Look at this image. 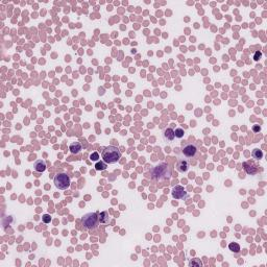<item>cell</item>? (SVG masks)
<instances>
[{
    "instance_id": "3",
    "label": "cell",
    "mask_w": 267,
    "mask_h": 267,
    "mask_svg": "<svg viewBox=\"0 0 267 267\" xmlns=\"http://www.w3.org/2000/svg\"><path fill=\"white\" fill-rule=\"evenodd\" d=\"M170 174H171V169L167 164H161L159 166H156L152 171V177L159 181L168 178Z\"/></svg>"
},
{
    "instance_id": "20",
    "label": "cell",
    "mask_w": 267,
    "mask_h": 267,
    "mask_svg": "<svg viewBox=\"0 0 267 267\" xmlns=\"http://www.w3.org/2000/svg\"><path fill=\"white\" fill-rule=\"evenodd\" d=\"M262 57V52L261 51H256L255 54H254V60H256V62H258L259 60Z\"/></svg>"
},
{
    "instance_id": "17",
    "label": "cell",
    "mask_w": 267,
    "mask_h": 267,
    "mask_svg": "<svg viewBox=\"0 0 267 267\" xmlns=\"http://www.w3.org/2000/svg\"><path fill=\"white\" fill-rule=\"evenodd\" d=\"M42 220L44 223H49L51 221V216L49 214H44L43 217H42Z\"/></svg>"
},
{
    "instance_id": "10",
    "label": "cell",
    "mask_w": 267,
    "mask_h": 267,
    "mask_svg": "<svg viewBox=\"0 0 267 267\" xmlns=\"http://www.w3.org/2000/svg\"><path fill=\"white\" fill-rule=\"evenodd\" d=\"M177 169L180 172H186V171H188V169H189V164H188V162L183 161V160H181V161H180V162H178V163H177Z\"/></svg>"
},
{
    "instance_id": "14",
    "label": "cell",
    "mask_w": 267,
    "mask_h": 267,
    "mask_svg": "<svg viewBox=\"0 0 267 267\" xmlns=\"http://www.w3.org/2000/svg\"><path fill=\"white\" fill-rule=\"evenodd\" d=\"M184 135H185V131H184V129L183 128H181V127H178V128H177L174 131V136H175V138H178V139H181L184 137Z\"/></svg>"
},
{
    "instance_id": "16",
    "label": "cell",
    "mask_w": 267,
    "mask_h": 267,
    "mask_svg": "<svg viewBox=\"0 0 267 267\" xmlns=\"http://www.w3.org/2000/svg\"><path fill=\"white\" fill-rule=\"evenodd\" d=\"M106 168V163H103V162H98V163L95 165V169L97 170V171H101V170H104Z\"/></svg>"
},
{
    "instance_id": "9",
    "label": "cell",
    "mask_w": 267,
    "mask_h": 267,
    "mask_svg": "<svg viewBox=\"0 0 267 267\" xmlns=\"http://www.w3.org/2000/svg\"><path fill=\"white\" fill-rule=\"evenodd\" d=\"M244 169H245L246 173H248V174H256L257 173V167L252 163H250V162L244 163Z\"/></svg>"
},
{
    "instance_id": "2",
    "label": "cell",
    "mask_w": 267,
    "mask_h": 267,
    "mask_svg": "<svg viewBox=\"0 0 267 267\" xmlns=\"http://www.w3.org/2000/svg\"><path fill=\"white\" fill-rule=\"evenodd\" d=\"M98 222H99L98 214L94 213V212L85 214L81 218V223L87 230H94V228L98 227Z\"/></svg>"
},
{
    "instance_id": "11",
    "label": "cell",
    "mask_w": 267,
    "mask_h": 267,
    "mask_svg": "<svg viewBox=\"0 0 267 267\" xmlns=\"http://www.w3.org/2000/svg\"><path fill=\"white\" fill-rule=\"evenodd\" d=\"M69 150L73 153V155H76V153H78L79 151L81 150V143H79V142L71 143L70 146H69Z\"/></svg>"
},
{
    "instance_id": "21",
    "label": "cell",
    "mask_w": 267,
    "mask_h": 267,
    "mask_svg": "<svg viewBox=\"0 0 267 267\" xmlns=\"http://www.w3.org/2000/svg\"><path fill=\"white\" fill-rule=\"evenodd\" d=\"M252 131H260L261 127H260V126H258V125H255L254 127H252Z\"/></svg>"
},
{
    "instance_id": "5",
    "label": "cell",
    "mask_w": 267,
    "mask_h": 267,
    "mask_svg": "<svg viewBox=\"0 0 267 267\" xmlns=\"http://www.w3.org/2000/svg\"><path fill=\"white\" fill-rule=\"evenodd\" d=\"M181 152H183V155L187 156V158H194L197 153V147L195 146L194 144L188 143V144H186L185 146H183Z\"/></svg>"
},
{
    "instance_id": "6",
    "label": "cell",
    "mask_w": 267,
    "mask_h": 267,
    "mask_svg": "<svg viewBox=\"0 0 267 267\" xmlns=\"http://www.w3.org/2000/svg\"><path fill=\"white\" fill-rule=\"evenodd\" d=\"M171 194L175 199H183L184 197H187V192L181 186H175L172 189Z\"/></svg>"
},
{
    "instance_id": "8",
    "label": "cell",
    "mask_w": 267,
    "mask_h": 267,
    "mask_svg": "<svg viewBox=\"0 0 267 267\" xmlns=\"http://www.w3.org/2000/svg\"><path fill=\"white\" fill-rule=\"evenodd\" d=\"M163 136H164L165 140H167V141H173V139L175 138L174 131H173L171 127L166 128L164 131V133H163Z\"/></svg>"
},
{
    "instance_id": "4",
    "label": "cell",
    "mask_w": 267,
    "mask_h": 267,
    "mask_svg": "<svg viewBox=\"0 0 267 267\" xmlns=\"http://www.w3.org/2000/svg\"><path fill=\"white\" fill-rule=\"evenodd\" d=\"M53 181L57 189L65 190L70 186V177L67 173L60 172V173H57L56 177H54Z\"/></svg>"
},
{
    "instance_id": "18",
    "label": "cell",
    "mask_w": 267,
    "mask_h": 267,
    "mask_svg": "<svg viewBox=\"0 0 267 267\" xmlns=\"http://www.w3.org/2000/svg\"><path fill=\"white\" fill-rule=\"evenodd\" d=\"M189 265H190V266H202V263L200 262V261H198L197 259H194L193 261H190Z\"/></svg>"
},
{
    "instance_id": "1",
    "label": "cell",
    "mask_w": 267,
    "mask_h": 267,
    "mask_svg": "<svg viewBox=\"0 0 267 267\" xmlns=\"http://www.w3.org/2000/svg\"><path fill=\"white\" fill-rule=\"evenodd\" d=\"M101 158L106 164H114L118 162L121 158V151L116 146H106L102 148Z\"/></svg>"
},
{
    "instance_id": "7",
    "label": "cell",
    "mask_w": 267,
    "mask_h": 267,
    "mask_svg": "<svg viewBox=\"0 0 267 267\" xmlns=\"http://www.w3.org/2000/svg\"><path fill=\"white\" fill-rule=\"evenodd\" d=\"M34 167H35V171H38V172H44L46 170V168H47V167H46L45 161H43V160H38V161L35 163Z\"/></svg>"
},
{
    "instance_id": "19",
    "label": "cell",
    "mask_w": 267,
    "mask_h": 267,
    "mask_svg": "<svg viewBox=\"0 0 267 267\" xmlns=\"http://www.w3.org/2000/svg\"><path fill=\"white\" fill-rule=\"evenodd\" d=\"M98 159H99L98 152H93V153H91V155H90V160H91V161H98Z\"/></svg>"
},
{
    "instance_id": "15",
    "label": "cell",
    "mask_w": 267,
    "mask_h": 267,
    "mask_svg": "<svg viewBox=\"0 0 267 267\" xmlns=\"http://www.w3.org/2000/svg\"><path fill=\"white\" fill-rule=\"evenodd\" d=\"M108 219H109L108 213H106V212H102V213L100 214V217H99L100 222H101V223H106V222H108Z\"/></svg>"
},
{
    "instance_id": "12",
    "label": "cell",
    "mask_w": 267,
    "mask_h": 267,
    "mask_svg": "<svg viewBox=\"0 0 267 267\" xmlns=\"http://www.w3.org/2000/svg\"><path fill=\"white\" fill-rule=\"evenodd\" d=\"M252 158L256 160H260L263 158V152H262V150H260L259 148H255L252 152Z\"/></svg>"
},
{
    "instance_id": "13",
    "label": "cell",
    "mask_w": 267,
    "mask_h": 267,
    "mask_svg": "<svg viewBox=\"0 0 267 267\" xmlns=\"http://www.w3.org/2000/svg\"><path fill=\"white\" fill-rule=\"evenodd\" d=\"M228 248H230L231 252H240V245L236 242H232V243L228 244Z\"/></svg>"
}]
</instances>
